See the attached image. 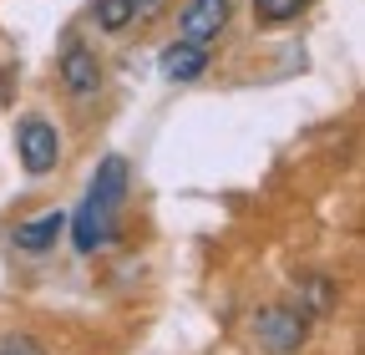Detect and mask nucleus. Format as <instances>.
<instances>
[{"label": "nucleus", "instance_id": "obj_1", "mask_svg": "<svg viewBox=\"0 0 365 355\" xmlns=\"http://www.w3.org/2000/svg\"><path fill=\"white\" fill-rule=\"evenodd\" d=\"M122 198H127V163L107 158L97 168V178H91V188H86V203L76 208V224H71V239H76L81 254H97L102 244H112Z\"/></svg>", "mask_w": 365, "mask_h": 355}, {"label": "nucleus", "instance_id": "obj_2", "mask_svg": "<svg viewBox=\"0 0 365 355\" xmlns=\"http://www.w3.org/2000/svg\"><path fill=\"white\" fill-rule=\"evenodd\" d=\"M16 148H21V163L26 173H51L56 158H61V138H56V127L51 122H41V117H26L16 127Z\"/></svg>", "mask_w": 365, "mask_h": 355}, {"label": "nucleus", "instance_id": "obj_3", "mask_svg": "<svg viewBox=\"0 0 365 355\" xmlns=\"http://www.w3.org/2000/svg\"><path fill=\"white\" fill-rule=\"evenodd\" d=\"M259 345L274 350V355H284V350H299L304 340V309H264L259 325H254Z\"/></svg>", "mask_w": 365, "mask_h": 355}, {"label": "nucleus", "instance_id": "obj_4", "mask_svg": "<svg viewBox=\"0 0 365 355\" xmlns=\"http://www.w3.org/2000/svg\"><path fill=\"white\" fill-rule=\"evenodd\" d=\"M223 26H228V0H193L182 11V41H193V46H208Z\"/></svg>", "mask_w": 365, "mask_h": 355}, {"label": "nucleus", "instance_id": "obj_5", "mask_svg": "<svg viewBox=\"0 0 365 355\" xmlns=\"http://www.w3.org/2000/svg\"><path fill=\"white\" fill-rule=\"evenodd\" d=\"M61 234H66V213L56 208V213L31 218V224H16V249H26V254H46Z\"/></svg>", "mask_w": 365, "mask_h": 355}, {"label": "nucleus", "instance_id": "obj_6", "mask_svg": "<svg viewBox=\"0 0 365 355\" xmlns=\"http://www.w3.org/2000/svg\"><path fill=\"white\" fill-rule=\"evenodd\" d=\"M61 81H66V92H76V97L97 92V81H102L97 56H91V51H81V46H71V51L61 56Z\"/></svg>", "mask_w": 365, "mask_h": 355}, {"label": "nucleus", "instance_id": "obj_7", "mask_svg": "<svg viewBox=\"0 0 365 355\" xmlns=\"http://www.w3.org/2000/svg\"><path fill=\"white\" fill-rule=\"evenodd\" d=\"M203 66H208V51L193 46V41H178V46L163 51V76H173V81H193V76H203Z\"/></svg>", "mask_w": 365, "mask_h": 355}, {"label": "nucleus", "instance_id": "obj_8", "mask_svg": "<svg viewBox=\"0 0 365 355\" xmlns=\"http://www.w3.org/2000/svg\"><path fill=\"white\" fill-rule=\"evenodd\" d=\"M304 6H309V0H254V16H259L264 26H284V21H294Z\"/></svg>", "mask_w": 365, "mask_h": 355}, {"label": "nucleus", "instance_id": "obj_9", "mask_svg": "<svg viewBox=\"0 0 365 355\" xmlns=\"http://www.w3.org/2000/svg\"><path fill=\"white\" fill-rule=\"evenodd\" d=\"M132 21V0H97V26L102 31H122Z\"/></svg>", "mask_w": 365, "mask_h": 355}, {"label": "nucleus", "instance_id": "obj_10", "mask_svg": "<svg viewBox=\"0 0 365 355\" xmlns=\"http://www.w3.org/2000/svg\"><path fill=\"white\" fill-rule=\"evenodd\" d=\"M0 355H46V350H41L31 335H11L6 345H0Z\"/></svg>", "mask_w": 365, "mask_h": 355}, {"label": "nucleus", "instance_id": "obj_11", "mask_svg": "<svg viewBox=\"0 0 365 355\" xmlns=\"http://www.w3.org/2000/svg\"><path fill=\"white\" fill-rule=\"evenodd\" d=\"M163 6H168V0H132V21H153Z\"/></svg>", "mask_w": 365, "mask_h": 355}]
</instances>
